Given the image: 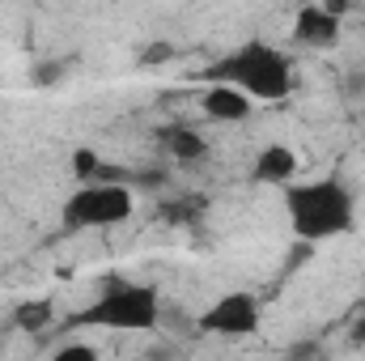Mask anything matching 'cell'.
<instances>
[{
	"label": "cell",
	"instance_id": "7c38bea8",
	"mask_svg": "<svg viewBox=\"0 0 365 361\" xmlns=\"http://www.w3.org/2000/svg\"><path fill=\"white\" fill-rule=\"evenodd\" d=\"M361 336H365V306H361Z\"/></svg>",
	"mask_w": 365,
	"mask_h": 361
},
{
	"label": "cell",
	"instance_id": "6da1fadb",
	"mask_svg": "<svg viewBox=\"0 0 365 361\" xmlns=\"http://www.w3.org/2000/svg\"><path fill=\"white\" fill-rule=\"evenodd\" d=\"M284 221L297 238L306 243H327L353 230L357 208L353 191L340 179H314V183H293L284 187Z\"/></svg>",
	"mask_w": 365,
	"mask_h": 361
},
{
	"label": "cell",
	"instance_id": "5b68a950",
	"mask_svg": "<svg viewBox=\"0 0 365 361\" xmlns=\"http://www.w3.org/2000/svg\"><path fill=\"white\" fill-rule=\"evenodd\" d=\"M259 327H264V306L242 289L212 298L195 315V332L204 340H251L259 336Z\"/></svg>",
	"mask_w": 365,
	"mask_h": 361
},
{
	"label": "cell",
	"instance_id": "52a82bcc",
	"mask_svg": "<svg viewBox=\"0 0 365 361\" xmlns=\"http://www.w3.org/2000/svg\"><path fill=\"white\" fill-rule=\"evenodd\" d=\"M302 175V158H297V149L293 145H284V141H268V145H259L255 149V158H251V179L264 183V187H293Z\"/></svg>",
	"mask_w": 365,
	"mask_h": 361
},
{
	"label": "cell",
	"instance_id": "9c48e42d",
	"mask_svg": "<svg viewBox=\"0 0 365 361\" xmlns=\"http://www.w3.org/2000/svg\"><path fill=\"white\" fill-rule=\"evenodd\" d=\"M9 323H13V332L17 336H47L56 323H60V306L51 302V298H21L17 306H13V315H9Z\"/></svg>",
	"mask_w": 365,
	"mask_h": 361
},
{
	"label": "cell",
	"instance_id": "3957f363",
	"mask_svg": "<svg viewBox=\"0 0 365 361\" xmlns=\"http://www.w3.org/2000/svg\"><path fill=\"white\" fill-rule=\"evenodd\" d=\"M81 319L106 327V332H123V336H136V332H149V336H153V332H158V319H162V302H158L153 289L119 280V285H110V289L93 302Z\"/></svg>",
	"mask_w": 365,
	"mask_h": 361
},
{
	"label": "cell",
	"instance_id": "277c9868",
	"mask_svg": "<svg viewBox=\"0 0 365 361\" xmlns=\"http://www.w3.org/2000/svg\"><path fill=\"white\" fill-rule=\"evenodd\" d=\"M132 213H136V191L115 179L81 183L64 200V225L68 230H115Z\"/></svg>",
	"mask_w": 365,
	"mask_h": 361
},
{
	"label": "cell",
	"instance_id": "7a4b0ae2",
	"mask_svg": "<svg viewBox=\"0 0 365 361\" xmlns=\"http://www.w3.org/2000/svg\"><path fill=\"white\" fill-rule=\"evenodd\" d=\"M217 81H230L242 93H251L255 102H280L293 90V60L268 43V39H255L247 43L242 51H234L221 68H217Z\"/></svg>",
	"mask_w": 365,
	"mask_h": 361
},
{
	"label": "cell",
	"instance_id": "ba28073f",
	"mask_svg": "<svg viewBox=\"0 0 365 361\" xmlns=\"http://www.w3.org/2000/svg\"><path fill=\"white\" fill-rule=\"evenodd\" d=\"M255 106L259 102L251 93H242L238 86H230V81H212V86L200 90V115L204 119H217V123H230V128L247 123L255 115Z\"/></svg>",
	"mask_w": 365,
	"mask_h": 361
},
{
	"label": "cell",
	"instance_id": "8992f818",
	"mask_svg": "<svg viewBox=\"0 0 365 361\" xmlns=\"http://www.w3.org/2000/svg\"><path fill=\"white\" fill-rule=\"evenodd\" d=\"M289 39L314 51H327L344 39V17H336L327 4H306L289 13Z\"/></svg>",
	"mask_w": 365,
	"mask_h": 361
},
{
	"label": "cell",
	"instance_id": "30bf717a",
	"mask_svg": "<svg viewBox=\"0 0 365 361\" xmlns=\"http://www.w3.org/2000/svg\"><path fill=\"white\" fill-rule=\"evenodd\" d=\"M162 145H166V153L182 162V166H200V162H208L212 158V141L200 132V128H170L166 136H162Z\"/></svg>",
	"mask_w": 365,
	"mask_h": 361
},
{
	"label": "cell",
	"instance_id": "8fae6325",
	"mask_svg": "<svg viewBox=\"0 0 365 361\" xmlns=\"http://www.w3.org/2000/svg\"><path fill=\"white\" fill-rule=\"evenodd\" d=\"M47 361H102V353H98L93 345H81V340H68V345L51 349V357H47Z\"/></svg>",
	"mask_w": 365,
	"mask_h": 361
}]
</instances>
